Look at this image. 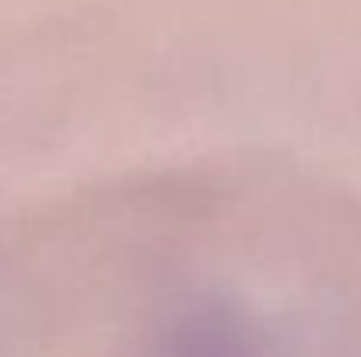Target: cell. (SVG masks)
I'll list each match as a JSON object with an SVG mask.
<instances>
[{
  "mask_svg": "<svg viewBox=\"0 0 361 357\" xmlns=\"http://www.w3.org/2000/svg\"><path fill=\"white\" fill-rule=\"evenodd\" d=\"M130 357H284L270 326L221 294H193L161 308L133 340Z\"/></svg>",
  "mask_w": 361,
  "mask_h": 357,
  "instance_id": "cell-1",
  "label": "cell"
}]
</instances>
